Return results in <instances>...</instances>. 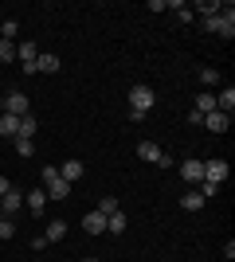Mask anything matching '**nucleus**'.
<instances>
[{
	"label": "nucleus",
	"mask_w": 235,
	"mask_h": 262,
	"mask_svg": "<svg viewBox=\"0 0 235 262\" xmlns=\"http://www.w3.org/2000/svg\"><path fill=\"white\" fill-rule=\"evenodd\" d=\"M204 204H208V200H204V196H200V192H196V188H192L188 196H180V208H184V211H200V208H204Z\"/></svg>",
	"instance_id": "dca6fc26"
},
{
	"label": "nucleus",
	"mask_w": 235,
	"mask_h": 262,
	"mask_svg": "<svg viewBox=\"0 0 235 262\" xmlns=\"http://www.w3.org/2000/svg\"><path fill=\"white\" fill-rule=\"evenodd\" d=\"M16 32H20V24H16V20H4V24H0V35H4L8 43L16 39Z\"/></svg>",
	"instance_id": "a878e982"
},
{
	"label": "nucleus",
	"mask_w": 235,
	"mask_h": 262,
	"mask_svg": "<svg viewBox=\"0 0 235 262\" xmlns=\"http://www.w3.org/2000/svg\"><path fill=\"white\" fill-rule=\"evenodd\" d=\"M16 153H20V157H32L35 153V141H32V137H16Z\"/></svg>",
	"instance_id": "b1692460"
},
{
	"label": "nucleus",
	"mask_w": 235,
	"mask_h": 262,
	"mask_svg": "<svg viewBox=\"0 0 235 262\" xmlns=\"http://www.w3.org/2000/svg\"><path fill=\"white\" fill-rule=\"evenodd\" d=\"M0 63H16V43L0 39Z\"/></svg>",
	"instance_id": "5701e85b"
},
{
	"label": "nucleus",
	"mask_w": 235,
	"mask_h": 262,
	"mask_svg": "<svg viewBox=\"0 0 235 262\" xmlns=\"http://www.w3.org/2000/svg\"><path fill=\"white\" fill-rule=\"evenodd\" d=\"M137 157H141V161H161V145H153V141H141L137 145Z\"/></svg>",
	"instance_id": "f3484780"
},
{
	"label": "nucleus",
	"mask_w": 235,
	"mask_h": 262,
	"mask_svg": "<svg viewBox=\"0 0 235 262\" xmlns=\"http://www.w3.org/2000/svg\"><path fill=\"white\" fill-rule=\"evenodd\" d=\"M168 8L177 12V20H180V24H192V8H188V4H180V0H173Z\"/></svg>",
	"instance_id": "4be33fe9"
},
{
	"label": "nucleus",
	"mask_w": 235,
	"mask_h": 262,
	"mask_svg": "<svg viewBox=\"0 0 235 262\" xmlns=\"http://www.w3.org/2000/svg\"><path fill=\"white\" fill-rule=\"evenodd\" d=\"M82 231H87V235H102V231H106V215H102V211H87V215H82Z\"/></svg>",
	"instance_id": "0eeeda50"
},
{
	"label": "nucleus",
	"mask_w": 235,
	"mask_h": 262,
	"mask_svg": "<svg viewBox=\"0 0 235 262\" xmlns=\"http://www.w3.org/2000/svg\"><path fill=\"white\" fill-rule=\"evenodd\" d=\"M204 125L212 133H224L227 125H231V114H220V110H212V114H204Z\"/></svg>",
	"instance_id": "6e6552de"
},
{
	"label": "nucleus",
	"mask_w": 235,
	"mask_h": 262,
	"mask_svg": "<svg viewBox=\"0 0 235 262\" xmlns=\"http://www.w3.org/2000/svg\"><path fill=\"white\" fill-rule=\"evenodd\" d=\"M35 129H39V121H35L32 114H24L20 118V137H35Z\"/></svg>",
	"instance_id": "412c9836"
},
{
	"label": "nucleus",
	"mask_w": 235,
	"mask_h": 262,
	"mask_svg": "<svg viewBox=\"0 0 235 262\" xmlns=\"http://www.w3.org/2000/svg\"><path fill=\"white\" fill-rule=\"evenodd\" d=\"M12 235H16V223L4 215V219H0V239H12Z\"/></svg>",
	"instance_id": "cd10ccee"
},
{
	"label": "nucleus",
	"mask_w": 235,
	"mask_h": 262,
	"mask_svg": "<svg viewBox=\"0 0 235 262\" xmlns=\"http://www.w3.org/2000/svg\"><path fill=\"white\" fill-rule=\"evenodd\" d=\"M216 110H220V114H231L235 110V90L231 86H224L220 94H216Z\"/></svg>",
	"instance_id": "9b49d317"
},
{
	"label": "nucleus",
	"mask_w": 235,
	"mask_h": 262,
	"mask_svg": "<svg viewBox=\"0 0 235 262\" xmlns=\"http://www.w3.org/2000/svg\"><path fill=\"white\" fill-rule=\"evenodd\" d=\"M204 28L216 32V35H224V39H231L235 35V8L227 4V8H220L216 16H204Z\"/></svg>",
	"instance_id": "f257e3e1"
},
{
	"label": "nucleus",
	"mask_w": 235,
	"mask_h": 262,
	"mask_svg": "<svg viewBox=\"0 0 235 262\" xmlns=\"http://www.w3.org/2000/svg\"><path fill=\"white\" fill-rule=\"evenodd\" d=\"M35 55H39V47H35V43H16V59H20V63H32Z\"/></svg>",
	"instance_id": "6ab92c4d"
},
{
	"label": "nucleus",
	"mask_w": 235,
	"mask_h": 262,
	"mask_svg": "<svg viewBox=\"0 0 235 262\" xmlns=\"http://www.w3.org/2000/svg\"><path fill=\"white\" fill-rule=\"evenodd\" d=\"M63 235H67V223H63V219H51V223H47V231H44L47 243H59Z\"/></svg>",
	"instance_id": "2eb2a0df"
},
{
	"label": "nucleus",
	"mask_w": 235,
	"mask_h": 262,
	"mask_svg": "<svg viewBox=\"0 0 235 262\" xmlns=\"http://www.w3.org/2000/svg\"><path fill=\"white\" fill-rule=\"evenodd\" d=\"M212 110H216V94H196V114H200V118L212 114Z\"/></svg>",
	"instance_id": "aec40b11"
},
{
	"label": "nucleus",
	"mask_w": 235,
	"mask_h": 262,
	"mask_svg": "<svg viewBox=\"0 0 235 262\" xmlns=\"http://www.w3.org/2000/svg\"><path fill=\"white\" fill-rule=\"evenodd\" d=\"M153 86H145V82H137L134 90H130V110H137V114H145L149 106H153Z\"/></svg>",
	"instance_id": "f03ea898"
},
{
	"label": "nucleus",
	"mask_w": 235,
	"mask_h": 262,
	"mask_svg": "<svg viewBox=\"0 0 235 262\" xmlns=\"http://www.w3.org/2000/svg\"><path fill=\"white\" fill-rule=\"evenodd\" d=\"M204 180H212V184H224L227 180V161H204Z\"/></svg>",
	"instance_id": "20e7f679"
},
{
	"label": "nucleus",
	"mask_w": 235,
	"mask_h": 262,
	"mask_svg": "<svg viewBox=\"0 0 235 262\" xmlns=\"http://www.w3.org/2000/svg\"><path fill=\"white\" fill-rule=\"evenodd\" d=\"M82 262H98V258H82Z\"/></svg>",
	"instance_id": "7c9ffc66"
},
{
	"label": "nucleus",
	"mask_w": 235,
	"mask_h": 262,
	"mask_svg": "<svg viewBox=\"0 0 235 262\" xmlns=\"http://www.w3.org/2000/svg\"><path fill=\"white\" fill-rule=\"evenodd\" d=\"M24 208L35 211V215H44V208H47V188H35V192H28V196H24Z\"/></svg>",
	"instance_id": "39448f33"
},
{
	"label": "nucleus",
	"mask_w": 235,
	"mask_h": 262,
	"mask_svg": "<svg viewBox=\"0 0 235 262\" xmlns=\"http://www.w3.org/2000/svg\"><path fill=\"white\" fill-rule=\"evenodd\" d=\"M106 231H110V235H122V231H125V215H122V208L114 211V215H106Z\"/></svg>",
	"instance_id": "a211bd4d"
},
{
	"label": "nucleus",
	"mask_w": 235,
	"mask_h": 262,
	"mask_svg": "<svg viewBox=\"0 0 235 262\" xmlns=\"http://www.w3.org/2000/svg\"><path fill=\"white\" fill-rule=\"evenodd\" d=\"M12 192V184H8V176H0V196H8Z\"/></svg>",
	"instance_id": "c756f323"
},
{
	"label": "nucleus",
	"mask_w": 235,
	"mask_h": 262,
	"mask_svg": "<svg viewBox=\"0 0 235 262\" xmlns=\"http://www.w3.org/2000/svg\"><path fill=\"white\" fill-rule=\"evenodd\" d=\"M35 71H44V75H55V71H59V55H35Z\"/></svg>",
	"instance_id": "4468645a"
},
{
	"label": "nucleus",
	"mask_w": 235,
	"mask_h": 262,
	"mask_svg": "<svg viewBox=\"0 0 235 262\" xmlns=\"http://www.w3.org/2000/svg\"><path fill=\"white\" fill-rule=\"evenodd\" d=\"M0 137H20V118L0 114Z\"/></svg>",
	"instance_id": "f8f14e48"
},
{
	"label": "nucleus",
	"mask_w": 235,
	"mask_h": 262,
	"mask_svg": "<svg viewBox=\"0 0 235 262\" xmlns=\"http://www.w3.org/2000/svg\"><path fill=\"white\" fill-rule=\"evenodd\" d=\"M200 82H204V86H216V82H220V71L204 67V71H200Z\"/></svg>",
	"instance_id": "bb28decb"
},
{
	"label": "nucleus",
	"mask_w": 235,
	"mask_h": 262,
	"mask_svg": "<svg viewBox=\"0 0 235 262\" xmlns=\"http://www.w3.org/2000/svg\"><path fill=\"white\" fill-rule=\"evenodd\" d=\"M67 196H71V184H67V180H63V176L47 184V200H67Z\"/></svg>",
	"instance_id": "ddd939ff"
},
{
	"label": "nucleus",
	"mask_w": 235,
	"mask_h": 262,
	"mask_svg": "<svg viewBox=\"0 0 235 262\" xmlns=\"http://www.w3.org/2000/svg\"><path fill=\"white\" fill-rule=\"evenodd\" d=\"M39 176H44V184H51V180H59V164H47V168H39Z\"/></svg>",
	"instance_id": "c85d7f7f"
},
{
	"label": "nucleus",
	"mask_w": 235,
	"mask_h": 262,
	"mask_svg": "<svg viewBox=\"0 0 235 262\" xmlns=\"http://www.w3.org/2000/svg\"><path fill=\"white\" fill-rule=\"evenodd\" d=\"M180 176H184L188 184H200L204 180V161H184L180 164Z\"/></svg>",
	"instance_id": "1a4fd4ad"
},
{
	"label": "nucleus",
	"mask_w": 235,
	"mask_h": 262,
	"mask_svg": "<svg viewBox=\"0 0 235 262\" xmlns=\"http://www.w3.org/2000/svg\"><path fill=\"white\" fill-rule=\"evenodd\" d=\"M94 211H102V215H114V211H118V200H114V196H102Z\"/></svg>",
	"instance_id": "393cba45"
},
{
	"label": "nucleus",
	"mask_w": 235,
	"mask_h": 262,
	"mask_svg": "<svg viewBox=\"0 0 235 262\" xmlns=\"http://www.w3.org/2000/svg\"><path fill=\"white\" fill-rule=\"evenodd\" d=\"M24 208V196H20V192H16V188H12V192H8V196H0V215H16V211H20Z\"/></svg>",
	"instance_id": "423d86ee"
},
{
	"label": "nucleus",
	"mask_w": 235,
	"mask_h": 262,
	"mask_svg": "<svg viewBox=\"0 0 235 262\" xmlns=\"http://www.w3.org/2000/svg\"><path fill=\"white\" fill-rule=\"evenodd\" d=\"M0 110H4V114H12V118H24V114H28L32 106H28V94H20V90H12L8 98L0 102Z\"/></svg>",
	"instance_id": "7ed1b4c3"
},
{
	"label": "nucleus",
	"mask_w": 235,
	"mask_h": 262,
	"mask_svg": "<svg viewBox=\"0 0 235 262\" xmlns=\"http://www.w3.org/2000/svg\"><path fill=\"white\" fill-rule=\"evenodd\" d=\"M82 172H87V164H82V161H67V164H59V176H63L67 184H75Z\"/></svg>",
	"instance_id": "9d476101"
},
{
	"label": "nucleus",
	"mask_w": 235,
	"mask_h": 262,
	"mask_svg": "<svg viewBox=\"0 0 235 262\" xmlns=\"http://www.w3.org/2000/svg\"><path fill=\"white\" fill-rule=\"evenodd\" d=\"M0 219H4V215H0Z\"/></svg>",
	"instance_id": "2f4dec72"
}]
</instances>
